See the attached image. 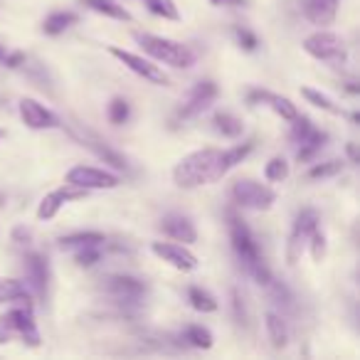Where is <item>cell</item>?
<instances>
[{
    "mask_svg": "<svg viewBox=\"0 0 360 360\" xmlns=\"http://www.w3.org/2000/svg\"><path fill=\"white\" fill-rule=\"evenodd\" d=\"M217 160H220V148H200L188 153L173 170V180L178 188H200L217 180Z\"/></svg>",
    "mask_w": 360,
    "mask_h": 360,
    "instance_id": "obj_1",
    "label": "cell"
},
{
    "mask_svg": "<svg viewBox=\"0 0 360 360\" xmlns=\"http://www.w3.org/2000/svg\"><path fill=\"white\" fill-rule=\"evenodd\" d=\"M230 240H232V250L237 252L240 262L245 264V269L255 276L257 284L269 286L271 271H269V266H266L264 257H262L255 235H252L250 227L245 225V220H240V217L232 215V212H230Z\"/></svg>",
    "mask_w": 360,
    "mask_h": 360,
    "instance_id": "obj_2",
    "label": "cell"
},
{
    "mask_svg": "<svg viewBox=\"0 0 360 360\" xmlns=\"http://www.w3.org/2000/svg\"><path fill=\"white\" fill-rule=\"evenodd\" d=\"M136 42L143 47L146 55H150L155 62H163V65L178 67V70H188V67L195 65V52L188 45H180L168 37L158 35H143V32H136Z\"/></svg>",
    "mask_w": 360,
    "mask_h": 360,
    "instance_id": "obj_3",
    "label": "cell"
},
{
    "mask_svg": "<svg viewBox=\"0 0 360 360\" xmlns=\"http://www.w3.org/2000/svg\"><path fill=\"white\" fill-rule=\"evenodd\" d=\"M304 52L314 57V60L326 62V65H330V67H343L345 60H348L343 40H340L335 32H326V30H319L306 37Z\"/></svg>",
    "mask_w": 360,
    "mask_h": 360,
    "instance_id": "obj_4",
    "label": "cell"
},
{
    "mask_svg": "<svg viewBox=\"0 0 360 360\" xmlns=\"http://www.w3.org/2000/svg\"><path fill=\"white\" fill-rule=\"evenodd\" d=\"M67 131H70L72 139L79 141L84 148H89L99 160L109 163L111 168H116V170H126V165H129V163H126V158L119 153V150L111 148V146L106 143L99 134H94L91 129H86L84 124H67Z\"/></svg>",
    "mask_w": 360,
    "mask_h": 360,
    "instance_id": "obj_5",
    "label": "cell"
},
{
    "mask_svg": "<svg viewBox=\"0 0 360 360\" xmlns=\"http://www.w3.org/2000/svg\"><path fill=\"white\" fill-rule=\"evenodd\" d=\"M232 198L240 207H247V210H269L271 205L276 202V193L271 191L269 186L264 183H257V180H237L232 186Z\"/></svg>",
    "mask_w": 360,
    "mask_h": 360,
    "instance_id": "obj_6",
    "label": "cell"
},
{
    "mask_svg": "<svg viewBox=\"0 0 360 360\" xmlns=\"http://www.w3.org/2000/svg\"><path fill=\"white\" fill-rule=\"evenodd\" d=\"M101 289L111 296L114 301H119L121 306H131V304H139L141 299L146 296V284L136 276L129 274H111L104 279Z\"/></svg>",
    "mask_w": 360,
    "mask_h": 360,
    "instance_id": "obj_7",
    "label": "cell"
},
{
    "mask_svg": "<svg viewBox=\"0 0 360 360\" xmlns=\"http://www.w3.org/2000/svg\"><path fill=\"white\" fill-rule=\"evenodd\" d=\"M319 227V212L314 207H306L296 215V222H294V230L289 235V245H286V262L289 264H296V259L301 257L304 252L306 242H309L311 232Z\"/></svg>",
    "mask_w": 360,
    "mask_h": 360,
    "instance_id": "obj_8",
    "label": "cell"
},
{
    "mask_svg": "<svg viewBox=\"0 0 360 360\" xmlns=\"http://www.w3.org/2000/svg\"><path fill=\"white\" fill-rule=\"evenodd\" d=\"M0 326L11 333H20L22 340L32 348L40 345V333H37V326H35V316H32V306H20L18 309L8 311L3 319H0Z\"/></svg>",
    "mask_w": 360,
    "mask_h": 360,
    "instance_id": "obj_9",
    "label": "cell"
},
{
    "mask_svg": "<svg viewBox=\"0 0 360 360\" xmlns=\"http://www.w3.org/2000/svg\"><path fill=\"white\" fill-rule=\"evenodd\" d=\"M67 183L84 188V191H111L119 186V178L109 170L91 168V165H75L67 173Z\"/></svg>",
    "mask_w": 360,
    "mask_h": 360,
    "instance_id": "obj_10",
    "label": "cell"
},
{
    "mask_svg": "<svg viewBox=\"0 0 360 360\" xmlns=\"http://www.w3.org/2000/svg\"><path fill=\"white\" fill-rule=\"evenodd\" d=\"M217 94H220V89H217V84L212 79L198 82L191 89V94H188V99L183 101V106L178 109V119H193V116L202 114L205 109H210V104L217 99Z\"/></svg>",
    "mask_w": 360,
    "mask_h": 360,
    "instance_id": "obj_11",
    "label": "cell"
},
{
    "mask_svg": "<svg viewBox=\"0 0 360 360\" xmlns=\"http://www.w3.org/2000/svg\"><path fill=\"white\" fill-rule=\"evenodd\" d=\"M109 52L121 62L124 67H129L134 75L143 77V79L153 82V84H168V77L163 75V70H158V65H153L150 60L141 55H134L129 50H121V47H109Z\"/></svg>",
    "mask_w": 360,
    "mask_h": 360,
    "instance_id": "obj_12",
    "label": "cell"
},
{
    "mask_svg": "<svg viewBox=\"0 0 360 360\" xmlns=\"http://www.w3.org/2000/svg\"><path fill=\"white\" fill-rule=\"evenodd\" d=\"M150 252L178 271L198 269V257L193 255L191 250H186L183 245H178V242H153V245H150Z\"/></svg>",
    "mask_w": 360,
    "mask_h": 360,
    "instance_id": "obj_13",
    "label": "cell"
},
{
    "mask_svg": "<svg viewBox=\"0 0 360 360\" xmlns=\"http://www.w3.org/2000/svg\"><path fill=\"white\" fill-rule=\"evenodd\" d=\"M18 111H20V119L27 129L32 131H50V129H60V119L52 114L47 106H42L37 99H22L18 104Z\"/></svg>",
    "mask_w": 360,
    "mask_h": 360,
    "instance_id": "obj_14",
    "label": "cell"
},
{
    "mask_svg": "<svg viewBox=\"0 0 360 360\" xmlns=\"http://www.w3.org/2000/svg\"><path fill=\"white\" fill-rule=\"evenodd\" d=\"M86 191L79 186H72V183H67L65 188H60V191H52L47 193L45 198L40 200V205H37V217L40 220H52V217H57V212L62 210V205L70 200H79V198H84Z\"/></svg>",
    "mask_w": 360,
    "mask_h": 360,
    "instance_id": "obj_15",
    "label": "cell"
},
{
    "mask_svg": "<svg viewBox=\"0 0 360 360\" xmlns=\"http://www.w3.org/2000/svg\"><path fill=\"white\" fill-rule=\"evenodd\" d=\"M160 230L175 242H183V245H193L198 240V230L193 225V220L183 212H170L160 220Z\"/></svg>",
    "mask_w": 360,
    "mask_h": 360,
    "instance_id": "obj_16",
    "label": "cell"
},
{
    "mask_svg": "<svg viewBox=\"0 0 360 360\" xmlns=\"http://www.w3.org/2000/svg\"><path fill=\"white\" fill-rule=\"evenodd\" d=\"M25 271H27V281L32 284L35 294L40 299L47 296V286H50V264H47V257L40 252H30L25 257Z\"/></svg>",
    "mask_w": 360,
    "mask_h": 360,
    "instance_id": "obj_17",
    "label": "cell"
},
{
    "mask_svg": "<svg viewBox=\"0 0 360 360\" xmlns=\"http://www.w3.org/2000/svg\"><path fill=\"white\" fill-rule=\"evenodd\" d=\"M340 0H304V15L314 25H330L338 15Z\"/></svg>",
    "mask_w": 360,
    "mask_h": 360,
    "instance_id": "obj_18",
    "label": "cell"
},
{
    "mask_svg": "<svg viewBox=\"0 0 360 360\" xmlns=\"http://www.w3.org/2000/svg\"><path fill=\"white\" fill-rule=\"evenodd\" d=\"M255 150V141H245V143L235 146V148H227V150H220V160H217V180L225 178L235 165H240L247 155Z\"/></svg>",
    "mask_w": 360,
    "mask_h": 360,
    "instance_id": "obj_19",
    "label": "cell"
},
{
    "mask_svg": "<svg viewBox=\"0 0 360 360\" xmlns=\"http://www.w3.org/2000/svg\"><path fill=\"white\" fill-rule=\"evenodd\" d=\"M0 304L32 306V296L20 279H0Z\"/></svg>",
    "mask_w": 360,
    "mask_h": 360,
    "instance_id": "obj_20",
    "label": "cell"
},
{
    "mask_svg": "<svg viewBox=\"0 0 360 360\" xmlns=\"http://www.w3.org/2000/svg\"><path fill=\"white\" fill-rule=\"evenodd\" d=\"M326 141H328V134H326V131L314 129V131H311V134L306 136V139L299 143V153H296V158H299L301 163H306V160H314L316 155H319L321 150H323Z\"/></svg>",
    "mask_w": 360,
    "mask_h": 360,
    "instance_id": "obj_21",
    "label": "cell"
},
{
    "mask_svg": "<svg viewBox=\"0 0 360 360\" xmlns=\"http://www.w3.org/2000/svg\"><path fill=\"white\" fill-rule=\"evenodd\" d=\"M212 126H215L217 134H222L225 139H240L242 131H245V124H242L235 114H230V111H217V114L212 116Z\"/></svg>",
    "mask_w": 360,
    "mask_h": 360,
    "instance_id": "obj_22",
    "label": "cell"
},
{
    "mask_svg": "<svg viewBox=\"0 0 360 360\" xmlns=\"http://www.w3.org/2000/svg\"><path fill=\"white\" fill-rule=\"evenodd\" d=\"M264 323H266V333H269V340L274 348H286V343H289V328H286L284 319H281L279 314H274V311H269V314L264 316Z\"/></svg>",
    "mask_w": 360,
    "mask_h": 360,
    "instance_id": "obj_23",
    "label": "cell"
},
{
    "mask_svg": "<svg viewBox=\"0 0 360 360\" xmlns=\"http://www.w3.org/2000/svg\"><path fill=\"white\" fill-rule=\"evenodd\" d=\"M183 340L193 348H200V350H210L215 345V338H212V330L207 326H200V323H193L183 330Z\"/></svg>",
    "mask_w": 360,
    "mask_h": 360,
    "instance_id": "obj_24",
    "label": "cell"
},
{
    "mask_svg": "<svg viewBox=\"0 0 360 360\" xmlns=\"http://www.w3.org/2000/svg\"><path fill=\"white\" fill-rule=\"evenodd\" d=\"M106 242V237L101 232H75V235L60 237V247L62 250H79V247H101Z\"/></svg>",
    "mask_w": 360,
    "mask_h": 360,
    "instance_id": "obj_25",
    "label": "cell"
},
{
    "mask_svg": "<svg viewBox=\"0 0 360 360\" xmlns=\"http://www.w3.org/2000/svg\"><path fill=\"white\" fill-rule=\"evenodd\" d=\"M89 11L99 13V15H106V18H114V20H124L129 22L131 20V13L126 11L124 6H116L114 0H82Z\"/></svg>",
    "mask_w": 360,
    "mask_h": 360,
    "instance_id": "obj_26",
    "label": "cell"
},
{
    "mask_svg": "<svg viewBox=\"0 0 360 360\" xmlns=\"http://www.w3.org/2000/svg\"><path fill=\"white\" fill-rule=\"evenodd\" d=\"M75 22H77V13L60 11V13H52V15L45 18V22H42V30H45L47 35H62V32L70 30Z\"/></svg>",
    "mask_w": 360,
    "mask_h": 360,
    "instance_id": "obj_27",
    "label": "cell"
},
{
    "mask_svg": "<svg viewBox=\"0 0 360 360\" xmlns=\"http://www.w3.org/2000/svg\"><path fill=\"white\" fill-rule=\"evenodd\" d=\"M188 301L198 314H215L217 311V299L202 286H191L188 289Z\"/></svg>",
    "mask_w": 360,
    "mask_h": 360,
    "instance_id": "obj_28",
    "label": "cell"
},
{
    "mask_svg": "<svg viewBox=\"0 0 360 360\" xmlns=\"http://www.w3.org/2000/svg\"><path fill=\"white\" fill-rule=\"evenodd\" d=\"M143 3L153 15L163 18V20H173V22L180 20V13H178V6H175V0H143Z\"/></svg>",
    "mask_w": 360,
    "mask_h": 360,
    "instance_id": "obj_29",
    "label": "cell"
},
{
    "mask_svg": "<svg viewBox=\"0 0 360 360\" xmlns=\"http://www.w3.org/2000/svg\"><path fill=\"white\" fill-rule=\"evenodd\" d=\"M264 178L269 183H281V180L289 178V163H286V158H281V155L269 158V163L264 165Z\"/></svg>",
    "mask_w": 360,
    "mask_h": 360,
    "instance_id": "obj_30",
    "label": "cell"
},
{
    "mask_svg": "<svg viewBox=\"0 0 360 360\" xmlns=\"http://www.w3.org/2000/svg\"><path fill=\"white\" fill-rule=\"evenodd\" d=\"M266 104H269L271 109H274V114L281 116L284 121H294L296 116H299V109H296V104H291V99H286V96L271 94Z\"/></svg>",
    "mask_w": 360,
    "mask_h": 360,
    "instance_id": "obj_31",
    "label": "cell"
},
{
    "mask_svg": "<svg viewBox=\"0 0 360 360\" xmlns=\"http://www.w3.org/2000/svg\"><path fill=\"white\" fill-rule=\"evenodd\" d=\"M301 96H304L309 104H314V106H319V109L328 111V114H340V109L333 104V99H328V96L321 94V91L311 89V86H301Z\"/></svg>",
    "mask_w": 360,
    "mask_h": 360,
    "instance_id": "obj_32",
    "label": "cell"
},
{
    "mask_svg": "<svg viewBox=\"0 0 360 360\" xmlns=\"http://www.w3.org/2000/svg\"><path fill=\"white\" fill-rule=\"evenodd\" d=\"M343 170V160L333 158V160H326V163H316L314 168L309 170V178L311 180H323V178H333Z\"/></svg>",
    "mask_w": 360,
    "mask_h": 360,
    "instance_id": "obj_33",
    "label": "cell"
},
{
    "mask_svg": "<svg viewBox=\"0 0 360 360\" xmlns=\"http://www.w3.org/2000/svg\"><path fill=\"white\" fill-rule=\"evenodd\" d=\"M129 116H131V106H129V101L121 99V96H116V99H111V104H109V121H111V124H114V126L126 124V121H129Z\"/></svg>",
    "mask_w": 360,
    "mask_h": 360,
    "instance_id": "obj_34",
    "label": "cell"
},
{
    "mask_svg": "<svg viewBox=\"0 0 360 360\" xmlns=\"http://www.w3.org/2000/svg\"><path fill=\"white\" fill-rule=\"evenodd\" d=\"M314 129H316V126L311 124L309 116H296V119L291 121V131H289V136H291V141H294V143H301V141H304L306 136H309Z\"/></svg>",
    "mask_w": 360,
    "mask_h": 360,
    "instance_id": "obj_35",
    "label": "cell"
},
{
    "mask_svg": "<svg viewBox=\"0 0 360 360\" xmlns=\"http://www.w3.org/2000/svg\"><path fill=\"white\" fill-rule=\"evenodd\" d=\"M101 259V250L96 245H91V247H79V252L75 255V262H77V266H94L96 262Z\"/></svg>",
    "mask_w": 360,
    "mask_h": 360,
    "instance_id": "obj_36",
    "label": "cell"
},
{
    "mask_svg": "<svg viewBox=\"0 0 360 360\" xmlns=\"http://www.w3.org/2000/svg\"><path fill=\"white\" fill-rule=\"evenodd\" d=\"M306 245L311 247V257H314V262H321L326 257V235L319 230V227L311 232V237H309Z\"/></svg>",
    "mask_w": 360,
    "mask_h": 360,
    "instance_id": "obj_37",
    "label": "cell"
},
{
    "mask_svg": "<svg viewBox=\"0 0 360 360\" xmlns=\"http://www.w3.org/2000/svg\"><path fill=\"white\" fill-rule=\"evenodd\" d=\"M235 37H237V42H240V45L245 47L247 52H255L257 47H259V40H257V35L247 30V27H235Z\"/></svg>",
    "mask_w": 360,
    "mask_h": 360,
    "instance_id": "obj_38",
    "label": "cell"
},
{
    "mask_svg": "<svg viewBox=\"0 0 360 360\" xmlns=\"http://www.w3.org/2000/svg\"><path fill=\"white\" fill-rule=\"evenodd\" d=\"M232 314H235L237 323L245 326L247 323V309H245V299L237 289H232Z\"/></svg>",
    "mask_w": 360,
    "mask_h": 360,
    "instance_id": "obj_39",
    "label": "cell"
},
{
    "mask_svg": "<svg viewBox=\"0 0 360 360\" xmlns=\"http://www.w3.org/2000/svg\"><path fill=\"white\" fill-rule=\"evenodd\" d=\"M271 96V91H264V89H252L250 94H247V104L250 106H259V104H266Z\"/></svg>",
    "mask_w": 360,
    "mask_h": 360,
    "instance_id": "obj_40",
    "label": "cell"
},
{
    "mask_svg": "<svg viewBox=\"0 0 360 360\" xmlns=\"http://www.w3.org/2000/svg\"><path fill=\"white\" fill-rule=\"evenodd\" d=\"M30 240H32V232L27 230V227H15V230H13V242H15L18 247H27Z\"/></svg>",
    "mask_w": 360,
    "mask_h": 360,
    "instance_id": "obj_41",
    "label": "cell"
},
{
    "mask_svg": "<svg viewBox=\"0 0 360 360\" xmlns=\"http://www.w3.org/2000/svg\"><path fill=\"white\" fill-rule=\"evenodd\" d=\"M3 65L6 67H11V70H18L20 65H25V55L22 52H13V55H3Z\"/></svg>",
    "mask_w": 360,
    "mask_h": 360,
    "instance_id": "obj_42",
    "label": "cell"
},
{
    "mask_svg": "<svg viewBox=\"0 0 360 360\" xmlns=\"http://www.w3.org/2000/svg\"><path fill=\"white\" fill-rule=\"evenodd\" d=\"M210 3L217 8H242V6H247L250 0H210Z\"/></svg>",
    "mask_w": 360,
    "mask_h": 360,
    "instance_id": "obj_43",
    "label": "cell"
},
{
    "mask_svg": "<svg viewBox=\"0 0 360 360\" xmlns=\"http://www.w3.org/2000/svg\"><path fill=\"white\" fill-rule=\"evenodd\" d=\"M345 153H348L350 163H358V148H355V143H353V141H350V143L345 146Z\"/></svg>",
    "mask_w": 360,
    "mask_h": 360,
    "instance_id": "obj_44",
    "label": "cell"
},
{
    "mask_svg": "<svg viewBox=\"0 0 360 360\" xmlns=\"http://www.w3.org/2000/svg\"><path fill=\"white\" fill-rule=\"evenodd\" d=\"M8 340H11V330H6L3 326H0V345L8 343Z\"/></svg>",
    "mask_w": 360,
    "mask_h": 360,
    "instance_id": "obj_45",
    "label": "cell"
},
{
    "mask_svg": "<svg viewBox=\"0 0 360 360\" xmlns=\"http://www.w3.org/2000/svg\"><path fill=\"white\" fill-rule=\"evenodd\" d=\"M345 91H348V94H358V84H355V82H345Z\"/></svg>",
    "mask_w": 360,
    "mask_h": 360,
    "instance_id": "obj_46",
    "label": "cell"
},
{
    "mask_svg": "<svg viewBox=\"0 0 360 360\" xmlns=\"http://www.w3.org/2000/svg\"><path fill=\"white\" fill-rule=\"evenodd\" d=\"M3 202H6V195H3V193H0V205H3Z\"/></svg>",
    "mask_w": 360,
    "mask_h": 360,
    "instance_id": "obj_47",
    "label": "cell"
},
{
    "mask_svg": "<svg viewBox=\"0 0 360 360\" xmlns=\"http://www.w3.org/2000/svg\"><path fill=\"white\" fill-rule=\"evenodd\" d=\"M3 55H6V50H3V45H0V60H3Z\"/></svg>",
    "mask_w": 360,
    "mask_h": 360,
    "instance_id": "obj_48",
    "label": "cell"
}]
</instances>
